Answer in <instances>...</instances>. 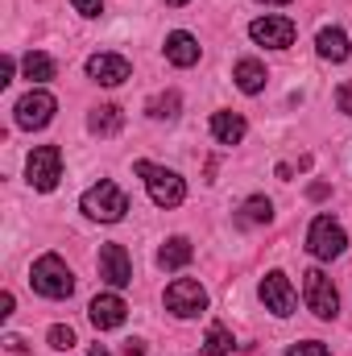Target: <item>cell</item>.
<instances>
[{
	"instance_id": "1",
	"label": "cell",
	"mask_w": 352,
	"mask_h": 356,
	"mask_svg": "<svg viewBox=\"0 0 352 356\" xmlns=\"http://www.w3.org/2000/svg\"><path fill=\"white\" fill-rule=\"evenodd\" d=\"M79 207H83V216H88V220H99V224H116V220H125V211H129V195H125L116 182L99 178L95 186H88V191H83Z\"/></svg>"
},
{
	"instance_id": "2",
	"label": "cell",
	"mask_w": 352,
	"mask_h": 356,
	"mask_svg": "<svg viewBox=\"0 0 352 356\" xmlns=\"http://www.w3.org/2000/svg\"><path fill=\"white\" fill-rule=\"evenodd\" d=\"M29 286L38 294H46V298H71L75 294V273L67 269V261L58 253H46L29 269Z\"/></svg>"
},
{
	"instance_id": "3",
	"label": "cell",
	"mask_w": 352,
	"mask_h": 356,
	"mask_svg": "<svg viewBox=\"0 0 352 356\" xmlns=\"http://www.w3.org/2000/svg\"><path fill=\"white\" fill-rule=\"evenodd\" d=\"M133 170L145 178V191H150V199H154L158 207H178V203L186 199V182H182L175 170H166V166H154V162H145V158H141Z\"/></svg>"
},
{
	"instance_id": "4",
	"label": "cell",
	"mask_w": 352,
	"mask_h": 356,
	"mask_svg": "<svg viewBox=\"0 0 352 356\" xmlns=\"http://www.w3.org/2000/svg\"><path fill=\"white\" fill-rule=\"evenodd\" d=\"M344 249H349L344 228H340L332 216H315L311 228H307V253H311L315 261H332V257H340Z\"/></svg>"
},
{
	"instance_id": "5",
	"label": "cell",
	"mask_w": 352,
	"mask_h": 356,
	"mask_svg": "<svg viewBox=\"0 0 352 356\" xmlns=\"http://www.w3.org/2000/svg\"><path fill=\"white\" fill-rule=\"evenodd\" d=\"M303 298H307V307L315 311V319H336V315H340L336 282H332L323 269H307V273H303Z\"/></svg>"
},
{
	"instance_id": "6",
	"label": "cell",
	"mask_w": 352,
	"mask_h": 356,
	"mask_svg": "<svg viewBox=\"0 0 352 356\" xmlns=\"http://www.w3.org/2000/svg\"><path fill=\"white\" fill-rule=\"evenodd\" d=\"M25 178L33 191H54L63 178V149L58 145H38L25 162Z\"/></svg>"
},
{
	"instance_id": "7",
	"label": "cell",
	"mask_w": 352,
	"mask_h": 356,
	"mask_svg": "<svg viewBox=\"0 0 352 356\" xmlns=\"http://www.w3.org/2000/svg\"><path fill=\"white\" fill-rule=\"evenodd\" d=\"M166 311L175 315V319H195V315H203L207 311V290L195 282V277H178L166 286Z\"/></svg>"
},
{
	"instance_id": "8",
	"label": "cell",
	"mask_w": 352,
	"mask_h": 356,
	"mask_svg": "<svg viewBox=\"0 0 352 356\" xmlns=\"http://www.w3.org/2000/svg\"><path fill=\"white\" fill-rule=\"evenodd\" d=\"M13 112H17V124H21V129H46V124L54 120V112H58V99H54L50 91L33 88L17 99Z\"/></svg>"
},
{
	"instance_id": "9",
	"label": "cell",
	"mask_w": 352,
	"mask_h": 356,
	"mask_svg": "<svg viewBox=\"0 0 352 356\" xmlns=\"http://www.w3.org/2000/svg\"><path fill=\"white\" fill-rule=\"evenodd\" d=\"M262 302H265V311H273L278 319L294 315V286H290V277L282 269H269L262 277Z\"/></svg>"
},
{
	"instance_id": "10",
	"label": "cell",
	"mask_w": 352,
	"mask_h": 356,
	"mask_svg": "<svg viewBox=\"0 0 352 356\" xmlns=\"http://www.w3.org/2000/svg\"><path fill=\"white\" fill-rule=\"evenodd\" d=\"M294 33H298V25H294L290 17H257V21L249 25V38H253L257 46H269V50H286V46L294 42Z\"/></svg>"
},
{
	"instance_id": "11",
	"label": "cell",
	"mask_w": 352,
	"mask_h": 356,
	"mask_svg": "<svg viewBox=\"0 0 352 356\" xmlns=\"http://www.w3.org/2000/svg\"><path fill=\"white\" fill-rule=\"evenodd\" d=\"M95 266H99V277H104L108 286H116V290L133 282V261H129L125 245H99V257H95Z\"/></svg>"
},
{
	"instance_id": "12",
	"label": "cell",
	"mask_w": 352,
	"mask_h": 356,
	"mask_svg": "<svg viewBox=\"0 0 352 356\" xmlns=\"http://www.w3.org/2000/svg\"><path fill=\"white\" fill-rule=\"evenodd\" d=\"M88 75L95 79V83H104V88H116V83H125V79L133 75V67H129L125 54H91Z\"/></svg>"
},
{
	"instance_id": "13",
	"label": "cell",
	"mask_w": 352,
	"mask_h": 356,
	"mask_svg": "<svg viewBox=\"0 0 352 356\" xmlns=\"http://www.w3.org/2000/svg\"><path fill=\"white\" fill-rule=\"evenodd\" d=\"M125 315H129V307H125V298L120 294H95L88 307V319L99 327V332H112V327H120L125 323Z\"/></svg>"
},
{
	"instance_id": "14",
	"label": "cell",
	"mask_w": 352,
	"mask_h": 356,
	"mask_svg": "<svg viewBox=\"0 0 352 356\" xmlns=\"http://www.w3.org/2000/svg\"><path fill=\"white\" fill-rule=\"evenodd\" d=\"M245 133H249V124H245L241 112H211V137L220 145H241Z\"/></svg>"
},
{
	"instance_id": "15",
	"label": "cell",
	"mask_w": 352,
	"mask_h": 356,
	"mask_svg": "<svg viewBox=\"0 0 352 356\" xmlns=\"http://www.w3.org/2000/svg\"><path fill=\"white\" fill-rule=\"evenodd\" d=\"M315 50H319V58L323 63H344L352 54V46H349V33L344 29H319V38H315Z\"/></svg>"
},
{
	"instance_id": "16",
	"label": "cell",
	"mask_w": 352,
	"mask_h": 356,
	"mask_svg": "<svg viewBox=\"0 0 352 356\" xmlns=\"http://www.w3.org/2000/svg\"><path fill=\"white\" fill-rule=\"evenodd\" d=\"M232 79H237V88L245 91V95H257V91H265V63H257V58H241L237 67H232Z\"/></svg>"
},
{
	"instance_id": "17",
	"label": "cell",
	"mask_w": 352,
	"mask_h": 356,
	"mask_svg": "<svg viewBox=\"0 0 352 356\" xmlns=\"http://www.w3.org/2000/svg\"><path fill=\"white\" fill-rule=\"evenodd\" d=\"M166 58H170L175 67H195V63H199V42H195L191 33L175 29V33L166 38Z\"/></svg>"
},
{
	"instance_id": "18",
	"label": "cell",
	"mask_w": 352,
	"mask_h": 356,
	"mask_svg": "<svg viewBox=\"0 0 352 356\" xmlns=\"http://www.w3.org/2000/svg\"><path fill=\"white\" fill-rule=\"evenodd\" d=\"M120 124H125V112H120L116 104H99V108L88 116V129L95 133V137H116Z\"/></svg>"
},
{
	"instance_id": "19",
	"label": "cell",
	"mask_w": 352,
	"mask_h": 356,
	"mask_svg": "<svg viewBox=\"0 0 352 356\" xmlns=\"http://www.w3.org/2000/svg\"><path fill=\"white\" fill-rule=\"evenodd\" d=\"M191 257H195V249H191V241H186V236H170V241L158 249V266H162V269H182Z\"/></svg>"
},
{
	"instance_id": "20",
	"label": "cell",
	"mask_w": 352,
	"mask_h": 356,
	"mask_svg": "<svg viewBox=\"0 0 352 356\" xmlns=\"http://www.w3.org/2000/svg\"><path fill=\"white\" fill-rule=\"evenodd\" d=\"M21 71H25V79H33V83H46V79H54V58L50 54H42V50H29L25 58H21Z\"/></svg>"
},
{
	"instance_id": "21",
	"label": "cell",
	"mask_w": 352,
	"mask_h": 356,
	"mask_svg": "<svg viewBox=\"0 0 352 356\" xmlns=\"http://www.w3.org/2000/svg\"><path fill=\"white\" fill-rule=\"evenodd\" d=\"M232 348H237L232 332H228L224 323H211V327H207V336H203V356H228Z\"/></svg>"
},
{
	"instance_id": "22",
	"label": "cell",
	"mask_w": 352,
	"mask_h": 356,
	"mask_svg": "<svg viewBox=\"0 0 352 356\" xmlns=\"http://www.w3.org/2000/svg\"><path fill=\"white\" fill-rule=\"evenodd\" d=\"M241 220H245V224H269V220H273V203H269L265 195L245 199V207H241Z\"/></svg>"
},
{
	"instance_id": "23",
	"label": "cell",
	"mask_w": 352,
	"mask_h": 356,
	"mask_svg": "<svg viewBox=\"0 0 352 356\" xmlns=\"http://www.w3.org/2000/svg\"><path fill=\"white\" fill-rule=\"evenodd\" d=\"M178 104H182V99H178V91L154 95V99H150V116H154V120H175V116H178Z\"/></svg>"
},
{
	"instance_id": "24",
	"label": "cell",
	"mask_w": 352,
	"mask_h": 356,
	"mask_svg": "<svg viewBox=\"0 0 352 356\" xmlns=\"http://www.w3.org/2000/svg\"><path fill=\"white\" fill-rule=\"evenodd\" d=\"M46 340H50V348H58V353H63V348H75V332H71L67 323H54Z\"/></svg>"
},
{
	"instance_id": "25",
	"label": "cell",
	"mask_w": 352,
	"mask_h": 356,
	"mask_svg": "<svg viewBox=\"0 0 352 356\" xmlns=\"http://www.w3.org/2000/svg\"><path fill=\"white\" fill-rule=\"evenodd\" d=\"M286 356H332V348L319 344V340H303V344H290Z\"/></svg>"
},
{
	"instance_id": "26",
	"label": "cell",
	"mask_w": 352,
	"mask_h": 356,
	"mask_svg": "<svg viewBox=\"0 0 352 356\" xmlns=\"http://www.w3.org/2000/svg\"><path fill=\"white\" fill-rule=\"evenodd\" d=\"M336 104H340V112H344V116H352V79L336 88Z\"/></svg>"
},
{
	"instance_id": "27",
	"label": "cell",
	"mask_w": 352,
	"mask_h": 356,
	"mask_svg": "<svg viewBox=\"0 0 352 356\" xmlns=\"http://www.w3.org/2000/svg\"><path fill=\"white\" fill-rule=\"evenodd\" d=\"M71 4L79 17H99V8H104V0H71Z\"/></svg>"
},
{
	"instance_id": "28",
	"label": "cell",
	"mask_w": 352,
	"mask_h": 356,
	"mask_svg": "<svg viewBox=\"0 0 352 356\" xmlns=\"http://www.w3.org/2000/svg\"><path fill=\"white\" fill-rule=\"evenodd\" d=\"M8 79H13V54L0 58V83H8Z\"/></svg>"
},
{
	"instance_id": "29",
	"label": "cell",
	"mask_w": 352,
	"mask_h": 356,
	"mask_svg": "<svg viewBox=\"0 0 352 356\" xmlns=\"http://www.w3.org/2000/svg\"><path fill=\"white\" fill-rule=\"evenodd\" d=\"M8 315H13V294L4 290V294H0V319H8Z\"/></svg>"
},
{
	"instance_id": "30",
	"label": "cell",
	"mask_w": 352,
	"mask_h": 356,
	"mask_svg": "<svg viewBox=\"0 0 352 356\" xmlns=\"http://www.w3.org/2000/svg\"><path fill=\"white\" fill-rule=\"evenodd\" d=\"M125 356H145V344H141V340H129V344H125Z\"/></svg>"
},
{
	"instance_id": "31",
	"label": "cell",
	"mask_w": 352,
	"mask_h": 356,
	"mask_svg": "<svg viewBox=\"0 0 352 356\" xmlns=\"http://www.w3.org/2000/svg\"><path fill=\"white\" fill-rule=\"evenodd\" d=\"M88 356H108V348H104V344H95V348H91Z\"/></svg>"
},
{
	"instance_id": "32",
	"label": "cell",
	"mask_w": 352,
	"mask_h": 356,
	"mask_svg": "<svg viewBox=\"0 0 352 356\" xmlns=\"http://www.w3.org/2000/svg\"><path fill=\"white\" fill-rule=\"evenodd\" d=\"M166 4H175V8H182V4H191V0H166Z\"/></svg>"
},
{
	"instance_id": "33",
	"label": "cell",
	"mask_w": 352,
	"mask_h": 356,
	"mask_svg": "<svg viewBox=\"0 0 352 356\" xmlns=\"http://www.w3.org/2000/svg\"><path fill=\"white\" fill-rule=\"evenodd\" d=\"M262 4H290V0H262Z\"/></svg>"
}]
</instances>
